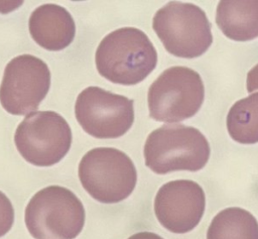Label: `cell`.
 Listing matches in <instances>:
<instances>
[{
    "label": "cell",
    "mask_w": 258,
    "mask_h": 239,
    "mask_svg": "<svg viewBox=\"0 0 258 239\" xmlns=\"http://www.w3.org/2000/svg\"><path fill=\"white\" fill-rule=\"evenodd\" d=\"M95 62L102 77L115 84L131 86L142 82L155 69L157 51L142 30L122 27L101 40Z\"/></svg>",
    "instance_id": "1"
},
{
    "label": "cell",
    "mask_w": 258,
    "mask_h": 239,
    "mask_svg": "<svg viewBox=\"0 0 258 239\" xmlns=\"http://www.w3.org/2000/svg\"><path fill=\"white\" fill-rule=\"evenodd\" d=\"M205 135L183 124H166L149 133L144 144L145 165L158 174L176 170L197 171L210 158Z\"/></svg>",
    "instance_id": "2"
},
{
    "label": "cell",
    "mask_w": 258,
    "mask_h": 239,
    "mask_svg": "<svg viewBox=\"0 0 258 239\" xmlns=\"http://www.w3.org/2000/svg\"><path fill=\"white\" fill-rule=\"evenodd\" d=\"M85 218L83 203L71 190L48 186L30 199L24 221L35 239H75L83 230Z\"/></svg>",
    "instance_id": "3"
},
{
    "label": "cell",
    "mask_w": 258,
    "mask_h": 239,
    "mask_svg": "<svg viewBox=\"0 0 258 239\" xmlns=\"http://www.w3.org/2000/svg\"><path fill=\"white\" fill-rule=\"evenodd\" d=\"M79 178L93 199L115 204L132 194L137 183V170L123 151L114 147H96L82 157Z\"/></svg>",
    "instance_id": "4"
},
{
    "label": "cell",
    "mask_w": 258,
    "mask_h": 239,
    "mask_svg": "<svg viewBox=\"0 0 258 239\" xmlns=\"http://www.w3.org/2000/svg\"><path fill=\"white\" fill-rule=\"evenodd\" d=\"M152 27L164 48L178 57H198L213 42L205 11L191 3L168 2L155 13Z\"/></svg>",
    "instance_id": "5"
},
{
    "label": "cell",
    "mask_w": 258,
    "mask_h": 239,
    "mask_svg": "<svg viewBox=\"0 0 258 239\" xmlns=\"http://www.w3.org/2000/svg\"><path fill=\"white\" fill-rule=\"evenodd\" d=\"M204 98V83L198 72L186 67H171L149 87V115L159 122H180L200 110Z\"/></svg>",
    "instance_id": "6"
},
{
    "label": "cell",
    "mask_w": 258,
    "mask_h": 239,
    "mask_svg": "<svg viewBox=\"0 0 258 239\" xmlns=\"http://www.w3.org/2000/svg\"><path fill=\"white\" fill-rule=\"evenodd\" d=\"M14 143L21 156L36 166L59 162L72 144V130L67 120L53 111L28 114L17 126Z\"/></svg>",
    "instance_id": "7"
},
{
    "label": "cell",
    "mask_w": 258,
    "mask_h": 239,
    "mask_svg": "<svg viewBox=\"0 0 258 239\" xmlns=\"http://www.w3.org/2000/svg\"><path fill=\"white\" fill-rule=\"evenodd\" d=\"M75 115L83 130L91 136L118 138L133 125L134 103L125 96L88 87L77 98Z\"/></svg>",
    "instance_id": "8"
},
{
    "label": "cell",
    "mask_w": 258,
    "mask_h": 239,
    "mask_svg": "<svg viewBox=\"0 0 258 239\" xmlns=\"http://www.w3.org/2000/svg\"><path fill=\"white\" fill-rule=\"evenodd\" d=\"M50 87L47 65L32 54L13 57L6 66L0 85V103L12 115L36 110Z\"/></svg>",
    "instance_id": "9"
},
{
    "label": "cell",
    "mask_w": 258,
    "mask_h": 239,
    "mask_svg": "<svg viewBox=\"0 0 258 239\" xmlns=\"http://www.w3.org/2000/svg\"><path fill=\"white\" fill-rule=\"evenodd\" d=\"M206 208L203 188L190 180L171 181L160 187L154 200V213L158 222L172 233L194 230Z\"/></svg>",
    "instance_id": "10"
},
{
    "label": "cell",
    "mask_w": 258,
    "mask_h": 239,
    "mask_svg": "<svg viewBox=\"0 0 258 239\" xmlns=\"http://www.w3.org/2000/svg\"><path fill=\"white\" fill-rule=\"evenodd\" d=\"M28 28L33 40L47 50H61L75 38L76 24L71 13L56 4H43L31 13Z\"/></svg>",
    "instance_id": "11"
},
{
    "label": "cell",
    "mask_w": 258,
    "mask_h": 239,
    "mask_svg": "<svg viewBox=\"0 0 258 239\" xmlns=\"http://www.w3.org/2000/svg\"><path fill=\"white\" fill-rule=\"evenodd\" d=\"M216 22L230 39L248 41L258 37V0H222Z\"/></svg>",
    "instance_id": "12"
},
{
    "label": "cell",
    "mask_w": 258,
    "mask_h": 239,
    "mask_svg": "<svg viewBox=\"0 0 258 239\" xmlns=\"http://www.w3.org/2000/svg\"><path fill=\"white\" fill-rule=\"evenodd\" d=\"M207 239H258V222L245 209L227 208L213 218Z\"/></svg>",
    "instance_id": "13"
},
{
    "label": "cell",
    "mask_w": 258,
    "mask_h": 239,
    "mask_svg": "<svg viewBox=\"0 0 258 239\" xmlns=\"http://www.w3.org/2000/svg\"><path fill=\"white\" fill-rule=\"evenodd\" d=\"M228 133L242 144L258 142V92L238 100L227 115Z\"/></svg>",
    "instance_id": "14"
},
{
    "label": "cell",
    "mask_w": 258,
    "mask_h": 239,
    "mask_svg": "<svg viewBox=\"0 0 258 239\" xmlns=\"http://www.w3.org/2000/svg\"><path fill=\"white\" fill-rule=\"evenodd\" d=\"M14 222V209L7 196L0 191V237L9 232Z\"/></svg>",
    "instance_id": "15"
},
{
    "label": "cell",
    "mask_w": 258,
    "mask_h": 239,
    "mask_svg": "<svg viewBox=\"0 0 258 239\" xmlns=\"http://www.w3.org/2000/svg\"><path fill=\"white\" fill-rule=\"evenodd\" d=\"M246 86H247V91L249 93L255 90H258V64L248 72L247 79H246Z\"/></svg>",
    "instance_id": "16"
},
{
    "label": "cell",
    "mask_w": 258,
    "mask_h": 239,
    "mask_svg": "<svg viewBox=\"0 0 258 239\" xmlns=\"http://www.w3.org/2000/svg\"><path fill=\"white\" fill-rule=\"evenodd\" d=\"M128 239H163V238L153 232L143 231V232H138L133 234Z\"/></svg>",
    "instance_id": "17"
}]
</instances>
